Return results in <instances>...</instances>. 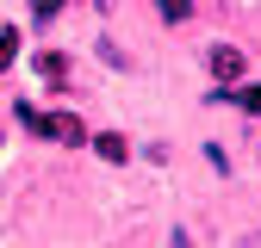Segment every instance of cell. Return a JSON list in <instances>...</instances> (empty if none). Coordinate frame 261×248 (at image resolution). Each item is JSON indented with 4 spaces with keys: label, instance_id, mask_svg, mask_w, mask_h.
I'll return each instance as SVG.
<instances>
[{
    "label": "cell",
    "instance_id": "8992f818",
    "mask_svg": "<svg viewBox=\"0 0 261 248\" xmlns=\"http://www.w3.org/2000/svg\"><path fill=\"white\" fill-rule=\"evenodd\" d=\"M230 100H237L243 112H261V81H249V87H230Z\"/></svg>",
    "mask_w": 261,
    "mask_h": 248
},
{
    "label": "cell",
    "instance_id": "277c9868",
    "mask_svg": "<svg viewBox=\"0 0 261 248\" xmlns=\"http://www.w3.org/2000/svg\"><path fill=\"white\" fill-rule=\"evenodd\" d=\"M93 149H100L106 162H124V155H130V143H124L118 131H100V137H93Z\"/></svg>",
    "mask_w": 261,
    "mask_h": 248
},
{
    "label": "cell",
    "instance_id": "9c48e42d",
    "mask_svg": "<svg viewBox=\"0 0 261 248\" xmlns=\"http://www.w3.org/2000/svg\"><path fill=\"white\" fill-rule=\"evenodd\" d=\"M174 248H193V242H187V230H174Z\"/></svg>",
    "mask_w": 261,
    "mask_h": 248
},
{
    "label": "cell",
    "instance_id": "7a4b0ae2",
    "mask_svg": "<svg viewBox=\"0 0 261 248\" xmlns=\"http://www.w3.org/2000/svg\"><path fill=\"white\" fill-rule=\"evenodd\" d=\"M205 69H212L224 87H237V81H243V50H237V44H212V50H205Z\"/></svg>",
    "mask_w": 261,
    "mask_h": 248
},
{
    "label": "cell",
    "instance_id": "ba28073f",
    "mask_svg": "<svg viewBox=\"0 0 261 248\" xmlns=\"http://www.w3.org/2000/svg\"><path fill=\"white\" fill-rule=\"evenodd\" d=\"M31 13H38V19H56V13H62V0H31Z\"/></svg>",
    "mask_w": 261,
    "mask_h": 248
},
{
    "label": "cell",
    "instance_id": "6da1fadb",
    "mask_svg": "<svg viewBox=\"0 0 261 248\" xmlns=\"http://www.w3.org/2000/svg\"><path fill=\"white\" fill-rule=\"evenodd\" d=\"M19 112V124H31V131H38V137H56V143H69V149H81L87 143V131H81V118L75 112H38V106H13Z\"/></svg>",
    "mask_w": 261,
    "mask_h": 248
},
{
    "label": "cell",
    "instance_id": "5b68a950",
    "mask_svg": "<svg viewBox=\"0 0 261 248\" xmlns=\"http://www.w3.org/2000/svg\"><path fill=\"white\" fill-rule=\"evenodd\" d=\"M155 13L168 19V25H187L193 19V0H155Z\"/></svg>",
    "mask_w": 261,
    "mask_h": 248
},
{
    "label": "cell",
    "instance_id": "3957f363",
    "mask_svg": "<svg viewBox=\"0 0 261 248\" xmlns=\"http://www.w3.org/2000/svg\"><path fill=\"white\" fill-rule=\"evenodd\" d=\"M31 75H44V87H69V56L62 50H38L31 56Z\"/></svg>",
    "mask_w": 261,
    "mask_h": 248
},
{
    "label": "cell",
    "instance_id": "52a82bcc",
    "mask_svg": "<svg viewBox=\"0 0 261 248\" xmlns=\"http://www.w3.org/2000/svg\"><path fill=\"white\" fill-rule=\"evenodd\" d=\"M13 56H19V31H13V25H0V69H7Z\"/></svg>",
    "mask_w": 261,
    "mask_h": 248
}]
</instances>
